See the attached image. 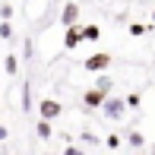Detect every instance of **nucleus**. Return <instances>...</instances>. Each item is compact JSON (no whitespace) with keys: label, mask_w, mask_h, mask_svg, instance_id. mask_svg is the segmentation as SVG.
I'll return each instance as SVG.
<instances>
[{"label":"nucleus","mask_w":155,"mask_h":155,"mask_svg":"<svg viewBox=\"0 0 155 155\" xmlns=\"http://www.w3.org/2000/svg\"><path fill=\"white\" fill-rule=\"evenodd\" d=\"M108 67H111V54H104V51L86 57V70H89V73H104Z\"/></svg>","instance_id":"obj_2"},{"label":"nucleus","mask_w":155,"mask_h":155,"mask_svg":"<svg viewBox=\"0 0 155 155\" xmlns=\"http://www.w3.org/2000/svg\"><path fill=\"white\" fill-rule=\"evenodd\" d=\"M127 143H130V146H133V149H139V146H143V143H146V139H143V136H139V133H130V136H127Z\"/></svg>","instance_id":"obj_10"},{"label":"nucleus","mask_w":155,"mask_h":155,"mask_svg":"<svg viewBox=\"0 0 155 155\" xmlns=\"http://www.w3.org/2000/svg\"><path fill=\"white\" fill-rule=\"evenodd\" d=\"M3 67H6V73H16V70H19V60H16V54H6V60H3Z\"/></svg>","instance_id":"obj_9"},{"label":"nucleus","mask_w":155,"mask_h":155,"mask_svg":"<svg viewBox=\"0 0 155 155\" xmlns=\"http://www.w3.org/2000/svg\"><path fill=\"white\" fill-rule=\"evenodd\" d=\"M101 111H104L108 120H120V117L127 114V101H124V98H104Z\"/></svg>","instance_id":"obj_1"},{"label":"nucleus","mask_w":155,"mask_h":155,"mask_svg":"<svg viewBox=\"0 0 155 155\" xmlns=\"http://www.w3.org/2000/svg\"><path fill=\"white\" fill-rule=\"evenodd\" d=\"M95 89H101V92L108 95V89H111V79H108V76H98V82H95Z\"/></svg>","instance_id":"obj_11"},{"label":"nucleus","mask_w":155,"mask_h":155,"mask_svg":"<svg viewBox=\"0 0 155 155\" xmlns=\"http://www.w3.org/2000/svg\"><path fill=\"white\" fill-rule=\"evenodd\" d=\"M79 41H82V29L70 25V29H67V35H63V48H67V51H73V48L79 45Z\"/></svg>","instance_id":"obj_6"},{"label":"nucleus","mask_w":155,"mask_h":155,"mask_svg":"<svg viewBox=\"0 0 155 155\" xmlns=\"http://www.w3.org/2000/svg\"><path fill=\"white\" fill-rule=\"evenodd\" d=\"M38 111H41V120H54V117H60V101H54V98H45V101L38 104Z\"/></svg>","instance_id":"obj_3"},{"label":"nucleus","mask_w":155,"mask_h":155,"mask_svg":"<svg viewBox=\"0 0 155 155\" xmlns=\"http://www.w3.org/2000/svg\"><path fill=\"white\" fill-rule=\"evenodd\" d=\"M104 98H108V95H104L101 89H89V92L82 95V101H86V108H101Z\"/></svg>","instance_id":"obj_4"},{"label":"nucleus","mask_w":155,"mask_h":155,"mask_svg":"<svg viewBox=\"0 0 155 155\" xmlns=\"http://www.w3.org/2000/svg\"><path fill=\"white\" fill-rule=\"evenodd\" d=\"M152 19H155V13H152Z\"/></svg>","instance_id":"obj_17"},{"label":"nucleus","mask_w":155,"mask_h":155,"mask_svg":"<svg viewBox=\"0 0 155 155\" xmlns=\"http://www.w3.org/2000/svg\"><path fill=\"white\" fill-rule=\"evenodd\" d=\"M139 101H143V98H139V92L127 95V108H139Z\"/></svg>","instance_id":"obj_12"},{"label":"nucleus","mask_w":155,"mask_h":155,"mask_svg":"<svg viewBox=\"0 0 155 155\" xmlns=\"http://www.w3.org/2000/svg\"><path fill=\"white\" fill-rule=\"evenodd\" d=\"M104 143H108V149H117V146H120V136H108Z\"/></svg>","instance_id":"obj_15"},{"label":"nucleus","mask_w":155,"mask_h":155,"mask_svg":"<svg viewBox=\"0 0 155 155\" xmlns=\"http://www.w3.org/2000/svg\"><path fill=\"white\" fill-rule=\"evenodd\" d=\"M63 155H86V152H82L79 146H67V149H63Z\"/></svg>","instance_id":"obj_14"},{"label":"nucleus","mask_w":155,"mask_h":155,"mask_svg":"<svg viewBox=\"0 0 155 155\" xmlns=\"http://www.w3.org/2000/svg\"><path fill=\"white\" fill-rule=\"evenodd\" d=\"M6 136H10V133H6V127H0V143H3Z\"/></svg>","instance_id":"obj_16"},{"label":"nucleus","mask_w":155,"mask_h":155,"mask_svg":"<svg viewBox=\"0 0 155 155\" xmlns=\"http://www.w3.org/2000/svg\"><path fill=\"white\" fill-rule=\"evenodd\" d=\"M76 19H79V6H76V3H67L63 13H60V22L70 29V25H76Z\"/></svg>","instance_id":"obj_5"},{"label":"nucleus","mask_w":155,"mask_h":155,"mask_svg":"<svg viewBox=\"0 0 155 155\" xmlns=\"http://www.w3.org/2000/svg\"><path fill=\"white\" fill-rule=\"evenodd\" d=\"M13 29H10V22H0V38H10Z\"/></svg>","instance_id":"obj_13"},{"label":"nucleus","mask_w":155,"mask_h":155,"mask_svg":"<svg viewBox=\"0 0 155 155\" xmlns=\"http://www.w3.org/2000/svg\"><path fill=\"white\" fill-rule=\"evenodd\" d=\"M35 133H38L41 139H51V136H54V130H51V120H38V124H35Z\"/></svg>","instance_id":"obj_7"},{"label":"nucleus","mask_w":155,"mask_h":155,"mask_svg":"<svg viewBox=\"0 0 155 155\" xmlns=\"http://www.w3.org/2000/svg\"><path fill=\"white\" fill-rule=\"evenodd\" d=\"M98 38H101L98 25H82V41H98Z\"/></svg>","instance_id":"obj_8"}]
</instances>
